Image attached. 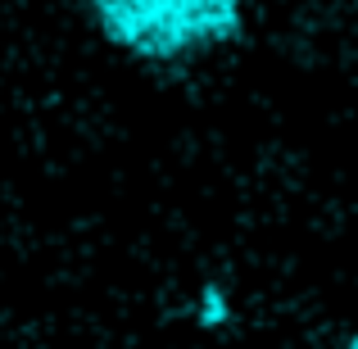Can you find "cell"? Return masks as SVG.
<instances>
[{
    "label": "cell",
    "mask_w": 358,
    "mask_h": 349,
    "mask_svg": "<svg viewBox=\"0 0 358 349\" xmlns=\"http://www.w3.org/2000/svg\"><path fill=\"white\" fill-rule=\"evenodd\" d=\"M91 14L109 45L155 64L231 45L245 27L241 0H91Z\"/></svg>",
    "instance_id": "6da1fadb"
}]
</instances>
